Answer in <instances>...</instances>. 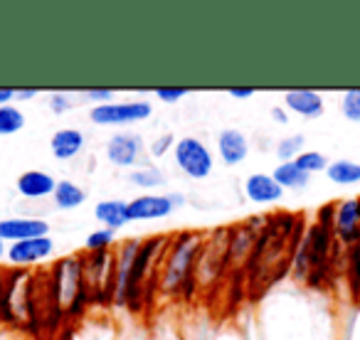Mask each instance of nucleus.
<instances>
[{"label":"nucleus","instance_id":"obj_9","mask_svg":"<svg viewBox=\"0 0 360 340\" xmlns=\"http://www.w3.org/2000/svg\"><path fill=\"white\" fill-rule=\"evenodd\" d=\"M183 205V195H141L129 202V215L134 220H163L175 207Z\"/></svg>","mask_w":360,"mask_h":340},{"label":"nucleus","instance_id":"obj_23","mask_svg":"<svg viewBox=\"0 0 360 340\" xmlns=\"http://www.w3.org/2000/svg\"><path fill=\"white\" fill-rule=\"evenodd\" d=\"M304 145H306L304 133L286 136V138H281L279 143H276V155L281 158V163H289V160H296L304 153Z\"/></svg>","mask_w":360,"mask_h":340},{"label":"nucleus","instance_id":"obj_17","mask_svg":"<svg viewBox=\"0 0 360 340\" xmlns=\"http://www.w3.org/2000/svg\"><path fill=\"white\" fill-rule=\"evenodd\" d=\"M86 138L79 129H60L50 140V150L57 160H70L82 153Z\"/></svg>","mask_w":360,"mask_h":340},{"label":"nucleus","instance_id":"obj_2","mask_svg":"<svg viewBox=\"0 0 360 340\" xmlns=\"http://www.w3.org/2000/svg\"><path fill=\"white\" fill-rule=\"evenodd\" d=\"M0 318L11 320L20 328L40 325V308H37V279L27 269H15L6 276V294H3V310Z\"/></svg>","mask_w":360,"mask_h":340},{"label":"nucleus","instance_id":"obj_33","mask_svg":"<svg viewBox=\"0 0 360 340\" xmlns=\"http://www.w3.org/2000/svg\"><path fill=\"white\" fill-rule=\"evenodd\" d=\"M271 116H274L279 124H289V114H286L284 106H274V109H271Z\"/></svg>","mask_w":360,"mask_h":340},{"label":"nucleus","instance_id":"obj_35","mask_svg":"<svg viewBox=\"0 0 360 340\" xmlns=\"http://www.w3.org/2000/svg\"><path fill=\"white\" fill-rule=\"evenodd\" d=\"M15 94H18V99H32V96H37V91L35 89H18Z\"/></svg>","mask_w":360,"mask_h":340},{"label":"nucleus","instance_id":"obj_1","mask_svg":"<svg viewBox=\"0 0 360 340\" xmlns=\"http://www.w3.org/2000/svg\"><path fill=\"white\" fill-rule=\"evenodd\" d=\"M345 254H348V249L338 244L333 227L314 222L301 237V244L294 251L291 264H294V274L299 279H304L314 289H326L330 281H335V266L340 264V256Z\"/></svg>","mask_w":360,"mask_h":340},{"label":"nucleus","instance_id":"obj_11","mask_svg":"<svg viewBox=\"0 0 360 340\" xmlns=\"http://www.w3.org/2000/svg\"><path fill=\"white\" fill-rule=\"evenodd\" d=\"M55 249V242L50 237H37V240H25V242H15V244L8 249V259H11L13 266L18 269H25V266H32L37 261L47 259Z\"/></svg>","mask_w":360,"mask_h":340},{"label":"nucleus","instance_id":"obj_13","mask_svg":"<svg viewBox=\"0 0 360 340\" xmlns=\"http://www.w3.org/2000/svg\"><path fill=\"white\" fill-rule=\"evenodd\" d=\"M286 111L301 116V119H319L326 111V101L319 91L314 89H291L284 94Z\"/></svg>","mask_w":360,"mask_h":340},{"label":"nucleus","instance_id":"obj_25","mask_svg":"<svg viewBox=\"0 0 360 340\" xmlns=\"http://www.w3.org/2000/svg\"><path fill=\"white\" fill-rule=\"evenodd\" d=\"M131 183L139 185V188H146V190H150V188L163 185L165 178L158 168H141V170H134V173H131Z\"/></svg>","mask_w":360,"mask_h":340},{"label":"nucleus","instance_id":"obj_5","mask_svg":"<svg viewBox=\"0 0 360 340\" xmlns=\"http://www.w3.org/2000/svg\"><path fill=\"white\" fill-rule=\"evenodd\" d=\"M116 279V259L104 251H89V256L82 259V281H84L86 301H101L106 296H114Z\"/></svg>","mask_w":360,"mask_h":340},{"label":"nucleus","instance_id":"obj_16","mask_svg":"<svg viewBox=\"0 0 360 340\" xmlns=\"http://www.w3.org/2000/svg\"><path fill=\"white\" fill-rule=\"evenodd\" d=\"M217 150H220V158L225 160V165H237L247 158L250 143H247V136L242 131L225 129L217 136Z\"/></svg>","mask_w":360,"mask_h":340},{"label":"nucleus","instance_id":"obj_37","mask_svg":"<svg viewBox=\"0 0 360 340\" xmlns=\"http://www.w3.org/2000/svg\"><path fill=\"white\" fill-rule=\"evenodd\" d=\"M3 254H6V242L0 240V259H3Z\"/></svg>","mask_w":360,"mask_h":340},{"label":"nucleus","instance_id":"obj_32","mask_svg":"<svg viewBox=\"0 0 360 340\" xmlns=\"http://www.w3.org/2000/svg\"><path fill=\"white\" fill-rule=\"evenodd\" d=\"M230 96L232 99H252L255 89H250V86H235V89H230Z\"/></svg>","mask_w":360,"mask_h":340},{"label":"nucleus","instance_id":"obj_20","mask_svg":"<svg viewBox=\"0 0 360 340\" xmlns=\"http://www.w3.org/2000/svg\"><path fill=\"white\" fill-rule=\"evenodd\" d=\"M271 176H274V181L279 183L284 190H304L311 181V176H306L304 170H301L294 160H289V163H279Z\"/></svg>","mask_w":360,"mask_h":340},{"label":"nucleus","instance_id":"obj_7","mask_svg":"<svg viewBox=\"0 0 360 340\" xmlns=\"http://www.w3.org/2000/svg\"><path fill=\"white\" fill-rule=\"evenodd\" d=\"M153 114L148 101H124V104H96L91 109V121L99 126H129L136 121H146Z\"/></svg>","mask_w":360,"mask_h":340},{"label":"nucleus","instance_id":"obj_28","mask_svg":"<svg viewBox=\"0 0 360 340\" xmlns=\"http://www.w3.org/2000/svg\"><path fill=\"white\" fill-rule=\"evenodd\" d=\"M186 94H188V89H183V86H175V89H155V96H158L160 101H165V104H175V101H180Z\"/></svg>","mask_w":360,"mask_h":340},{"label":"nucleus","instance_id":"obj_30","mask_svg":"<svg viewBox=\"0 0 360 340\" xmlns=\"http://www.w3.org/2000/svg\"><path fill=\"white\" fill-rule=\"evenodd\" d=\"M70 99H67L65 94H52L50 96V109L52 111H57V114H62V111H67L70 109Z\"/></svg>","mask_w":360,"mask_h":340},{"label":"nucleus","instance_id":"obj_12","mask_svg":"<svg viewBox=\"0 0 360 340\" xmlns=\"http://www.w3.org/2000/svg\"><path fill=\"white\" fill-rule=\"evenodd\" d=\"M50 225L45 220H32V217H13V220H0V240L13 244L25 240H37V237H47Z\"/></svg>","mask_w":360,"mask_h":340},{"label":"nucleus","instance_id":"obj_27","mask_svg":"<svg viewBox=\"0 0 360 340\" xmlns=\"http://www.w3.org/2000/svg\"><path fill=\"white\" fill-rule=\"evenodd\" d=\"M114 244V232L111 230H96L86 237V249L89 251H104Z\"/></svg>","mask_w":360,"mask_h":340},{"label":"nucleus","instance_id":"obj_19","mask_svg":"<svg viewBox=\"0 0 360 340\" xmlns=\"http://www.w3.org/2000/svg\"><path fill=\"white\" fill-rule=\"evenodd\" d=\"M326 176L333 185H358L360 183V163L358 160H350V158H338V160H330L328 170H326Z\"/></svg>","mask_w":360,"mask_h":340},{"label":"nucleus","instance_id":"obj_8","mask_svg":"<svg viewBox=\"0 0 360 340\" xmlns=\"http://www.w3.org/2000/svg\"><path fill=\"white\" fill-rule=\"evenodd\" d=\"M333 235L338 244L345 247V249L360 244V195L335 202Z\"/></svg>","mask_w":360,"mask_h":340},{"label":"nucleus","instance_id":"obj_21","mask_svg":"<svg viewBox=\"0 0 360 340\" xmlns=\"http://www.w3.org/2000/svg\"><path fill=\"white\" fill-rule=\"evenodd\" d=\"M52 200H55V205L60 207V210H75V207L84 205L86 192L82 190L79 185H75V183L62 181V183H57L55 195H52Z\"/></svg>","mask_w":360,"mask_h":340},{"label":"nucleus","instance_id":"obj_15","mask_svg":"<svg viewBox=\"0 0 360 340\" xmlns=\"http://www.w3.org/2000/svg\"><path fill=\"white\" fill-rule=\"evenodd\" d=\"M18 192L22 197H30V200H40V197L55 195L57 181L45 173V170H25L20 178H18Z\"/></svg>","mask_w":360,"mask_h":340},{"label":"nucleus","instance_id":"obj_22","mask_svg":"<svg viewBox=\"0 0 360 340\" xmlns=\"http://www.w3.org/2000/svg\"><path fill=\"white\" fill-rule=\"evenodd\" d=\"M294 163L304 170L306 176H314V173H326V170H328V165H330V160L326 158L321 150H304V153H301Z\"/></svg>","mask_w":360,"mask_h":340},{"label":"nucleus","instance_id":"obj_31","mask_svg":"<svg viewBox=\"0 0 360 340\" xmlns=\"http://www.w3.org/2000/svg\"><path fill=\"white\" fill-rule=\"evenodd\" d=\"M170 145H175V143H173V136L168 133V136H163V138H160L158 143H153V153L155 155H163L165 150L170 148Z\"/></svg>","mask_w":360,"mask_h":340},{"label":"nucleus","instance_id":"obj_24","mask_svg":"<svg viewBox=\"0 0 360 340\" xmlns=\"http://www.w3.org/2000/svg\"><path fill=\"white\" fill-rule=\"evenodd\" d=\"M25 126V114L15 106H0V136H11Z\"/></svg>","mask_w":360,"mask_h":340},{"label":"nucleus","instance_id":"obj_34","mask_svg":"<svg viewBox=\"0 0 360 340\" xmlns=\"http://www.w3.org/2000/svg\"><path fill=\"white\" fill-rule=\"evenodd\" d=\"M13 96H15V89H0V106H8Z\"/></svg>","mask_w":360,"mask_h":340},{"label":"nucleus","instance_id":"obj_26","mask_svg":"<svg viewBox=\"0 0 360 340\" xmlns=\"http://www.w3.org/2000/svg\"><path fill=\"white\" fill-rule=\"evenodd\" d=\"M340 114L353 124H360V89H348L340 96Z\"/></svg>","mask_w":360,"mask_h":340},{"label":"nucleus","instance_id":"obj_14","mask_svg":"<svg viewBox=\"0 0 360 340\" xmlns=\"http://www.w3.org/2000/svg\"><path fill=\"white\" fill-rule=\"evenodd\" d=\"M245 195L247 200L257 202V205H271L284 197V188L274 181V176L266 173H252L245 181Z\"/></svg>","mask_w":360,"mask_h":340},{"label":"nucleus","instance_id":"obj_6","mask_svg":"<svg viewBox=\"0 0 360 340\" xmlns=\"http://www.w3.org/2000/svg\"><path fill=\"white\" fill-rule=\"evenodd\" d=\"M175 153V165H178L188 178L193 181H202L212 173V153L200 138H193V136H186L180 138L178 143L173 145Z\"/></svg>","mask_w":360,"mask_h":340},{"label":"nucleus","instance_id":"obj_3","mask_svg":"<svg viewBox=\"0 0 360 340\" xmlns=\"http://www.w3.org/2000/svg\"><path fill=\"white\" fill-rule=\"evenodd\" d=\"M200 235L198 232H183L175 240L173 251L165 259L163 266V289L165 291H180L186 286L191 291L198 271V251H200Z\"/></svg>","mask_w":360,"mask_h":340},{"label":"nucleus","instance_id":"obj_36","mask_svg":"<svg viewBox=\"0 0 360 340\" xmlns=\"http://www.w3.org/2000/svg\"><path fill=\"white\" fill-rule=\"evenodd\" d=\"M3 294H6V279L0 276V310H3Z\"/></svg>","mask_w":360,"mask_h":340},{"label":"nucleus","instance_id":"obj_4","mask_svg":"<svg viewBox=\"0 0 360 340\" xmlns=\"http://www.w3.org/2000/svg\"><path fill=\"white\" fill-rule=\"evenodd\" d=\"M50 291L57 308L67 315H79L86 303L84 281H82V259L79 256H67L52 266Z\"/></svg>","mask_w":360,"mask_h":340},{"label":"nucleus","instance_id":"obj_29","mask_svg":"<svg viewBox=\"0 0 360 340\" xmlns=\"http://www.w3.org/2000/svg\"><path fill=\"white\" fill-rule=\"evenodd\" d=\"M111 96H114V91L111 89H89L86 91V99L101 101V104H111Z\"/></svg>","mask_w":360,"mask_h":340},{"label":"nucleus","instance_id":"obj_18","mask_svg":"<svg viewBox=\"0 0 360 340\" xmlns=\"http://www.w3.org/2000/svg\"><path fill=\"white\" fill-rule=\"evenodd\" d=\"M96 220L104 225V230H121L131 222L129 215V202L124 200H104L96 205Z\"/></svg>","mask_w":360,"mask_h":340},{"label":"nucleus","instance_id":"obj_10","mask_svg":"<svg viewBox=\"0 0 360 340\" xmlns=\"http://www.w3.org/2000/svg\"><path fill=\"white\" fill-rule=\"evenodd\" d=\"M143 153V138L139 133H116L106 143V155L119 168H131L141 160Z\"/></svg>","mask_w":360,"mask_h":340}]
</instances>
